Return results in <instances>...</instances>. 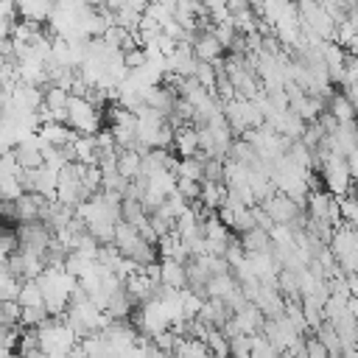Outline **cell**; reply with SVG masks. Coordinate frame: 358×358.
<instances>
[{
  "label": "cell",
  "instance_id": "1",
  "mask_svg": "<svg viewBox=\"0 0 358 358\" xmlns=\"http://www.w3.org/2000/svg\"><path fill=\"white\" fill-rule=\"evenodd\" d=\"M316 159H319L316 173L322 179V190H327L336 199H344L352 190V176H350V168H347V157H338V154H316Z\"/></svg>",
  "mask_w": 358,
  "mask_h": 358
},
{
  "label": "cell",
  "instance_id": "2",
  "mask_svg": "<svg viewBox=\"0 0 358 358\" xmlns=\"http://www.w3.org/2000/svg\"><path fill=\"white\" fill-rule=\"evenodd\" d=\"M327 249L333 252V257H336V263H338V268H341L344 274L358 271V229H352L350 224L341 221V224L333 229Z\"/></svg>",
  "mask_w": 358,
  "mask_h": 358
},
{
  "label": "cell",
  "instance_id": "3",
  "mask_svg": "<svg viewBox=\"0 0 358 358\" xmlns=\"http://www.w3.org/2000/svg\"><path fill=\"white\" fill-rule=\"evenodd\" d=\"M103 112L95 109L87 98H76L70 95V103H67V126L76 131V134H98L103 126Z\"/></svg>",
  "mask_w": 358,
  "mask_h": 358
},
{
  "label": "cell",
  "instance_id": "4",
  "mask_svg": "<svg viewBox=\"0 0 358 358\" xmlns=\"http://www.w3.org/2000/svg\"><path fill=\"white\" fill-rule=\"evenodd\" d=\"M266 213H268V218L274 221V227H294L302 215H305V207L302 204H296L294 199H288V196H282V193H277V196H271L266 204H260Z\"/></svg>",
  "mask_w": 358,
  "mask_h": 358
},
{
  "label": "cell",
  "instance_id": "5",
  "mask_svg": "<svg viewBox=\"0 0 358 358\" xmlns=\"http://www.w3.org/2000/svg\"><path fill=\"white\" fill-rule=\"evenodd\" d=\"M190 48H193L196 59H199V62H204V64H221V62H224V56H227V48L213 36V31H210V28H199V31L193 34Z\"/></svg>",
  "mask_w": 358,
  "mask_h": 358
},
{
  "label": "cell",
  "instance_id": "6",
  "mask_svg": "<svg viewBox=\"0 0 358 358\" xmlns=\"http://www.w3.org/2000/svg\"><path fill=\"white\" fill-rule=\"evenodd\" d=\"M159 282L171 291H185L187 288V271L182 263L173 260H159Z\"/></svg>",
  "mask_w": 358,
  "mask_h": 358
},
{
  "label": "cell",
  "instance_id": "7",
  "mask_svg": "<svg viewBox=\"0 0 358 358\" xmlns=\"http://www.w3.org/2000/svg\"><path fill=\"white\" fill-rule=\"evenodd\" d=\"M173 148L179 151V159L199 157V129H196V126H182V129H176Z\"/></svg>",
  "mask_w": 358,
  "mask_h": 358
},
{
  "label": "cell",
  "instance_id": "8",
  "mask_svg": "<svg viewBox=\"0 0 358 358\" xmlns=\"http://www.w3.org/2000/svg\"><path fill=\"white\" fill-rule=\"evenodd\" d=\"M241 246H243L246 255H268V252L274 249L271 235H268L266 229H260V227H255L252 232L241 235Z\"/></svg>",
  "mask_w": 358,
  "mask_h": 358
},
{
  "label": "cell",
  "instance_id": "9",
  "mask_svg": "<svg viewBox=\"0 0 358 358\" xmlns=\"http://www.w3.org/2000/svg\"><path fill=\"white\" fill-rule=\"evenodd\" d=\"M117 173L123 176V179H137V176H143V154L137 151V148H131V151H120L117 154Z\"/></svg>",
  "mask_w": 358,
  "mask_h": 358
},
{
  "label": "cell",
  "instance_id": "10",
  "mask_svg": "<svg viewBox=\"0 0 358 358\" xmlns=\"http://www.w3.org/2000/svg\"><path fill=\"white\" fill-rule=\"evenodd\" d=\"M327 112H330L338 123H355V115H358V109L344 98V92H333V95L327 98Z\"/></svg>",
  "mask_w": 358,
  "mask_h": 358
},
{
  "label": "cell",
  "instance_id": "11",
  "mask_svg": "<svg viewBox=\"0 0 358 358\" xmlns=\"http://www.w3.org/2000/svg\"><path fill=\"white\" fill-rule=\"evenodd\" d=\"M227 199V185L224 182H201V204L210 210V213H218L221 204Z\"/></svg>",
  "mask_w": 358,
  "mask_h": 358
},
{
  "label": "cell",
  "instance_id": "12",
  "mask_svg": "<svg viewBox=\"0 0 358 358\" xmlns=\"http://www.w3.org/2000/svg\"><path fill=\"white\" fill-rule=\"evenodd\" d=\"M204 154L199 157H190V159H179L176 165V179H190V182H204Z\"/></svg>",
  "mask_w": 358,
  "mask_h": 358
},
{
  "label": "cell",
  "instance_id": "13",
  "mask_svg": "<svg viewBox=\"0 0 358 358\" xmlns=\"http://www.w3.org/2000/svg\"><path fill=\"white\" fill-rule=\"evenodd\" d=\"M17 302H20V308H45V294H42L39 282H36V280H25V282L20 285Z\"/></svg>",
  "mask_w": 358,
  "mask_h": 358
},
{
  "label": "cell",
  "instance_id": "14",
  "mask_svg": "<svg viewBox=\"0 0 358 358\" xmlns=\"http://www.w3.org/2000/svg\"><path fill=\"white\" fill-rule=\"evenodd\" d=\"M313 338L327 350V352H341V341H338V333H336V327L330 324V322H322L319 324V330L313 333Z\"/></svg>",
  "mask_w": 358,
  "mask_h": 358
},
{
  "label": "cell",
  "instance_id": "15",
  "mask_svg": "<svg viewBox=\"0 0 358 358\" xmlns=\"http://www.w3.org/2000/svg\"><path fill=\"white\" fill-rule=\"evenodd\" d=\"M224 159H204V182H224Z\"/></svg>",
  "mask_w": 358,
  "mask_h": 358
},
{
  "label": "cell",
  "instance_id": "16",
  "mask_svg": "<svg viewBox=\"0 0 358 358\" xmlns=\"http://www.w3.org/2000/svg\"><path fill=\"white\" fill-rule=\"evenodd\" d=\"M347 168H350V176H352V182H358V148L347 157Z\"/></svg>",
  "mask_w": 358,
  "mask_h": 358
},
{
  "label": "cell",
  "instance_id": "17",
  "mask_svg": "<svg viewBox=\"0 0 358 358\" xmlns=\"http://www.w3.org/2000/svg\"><path fill=\"white\" fill-rule=\"evenodd\" d=\"M355 129H358V115H355Z\"/></svg>",
  "mask_w": 358,
  "mask_h": 358
},
{
  "label": "cell",
  "instance_id": "18",
  "mask_svg": "<svg viewBox=\"0 0 358 358\" xmlns=\"http://www.w3.org/2000/svg\"><path fill=\"white\" fill-rule=\"evenodd\" d=\"M168 358H176V355H168Z\"/></svg>",
  "mask_w": 358,
  "mask_h": 358
}]
</instances>
